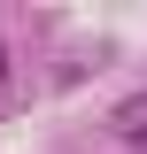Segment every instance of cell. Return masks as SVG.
Returning a JSON list of instances; mask_svg holds the SVG:
<instances>
[{
    "label": "cell",
    "mask_w": 147,
    "mask_h": 154,
    "mask_svg": "<svg viewBox=\"0 0 147 154\" xmlns=\"http://www.w3.org/2000/svg\"><path fill=\"white\" fill-rule=\"evenodd\" d=\"M0 85H8V54H0Z\"/></svg>",
    "instance_id": "1"
},
{
    "label": "cell",
    "mask_w": 147,
    "mask_h": 154,
    "mask_svg": "<svg viewBox=\"0 0 147 154\" xmlns=\"http://www.w3.org/2000/svg\"><path fill=\"white\" fill-rule=\"evenodd\" d=\"M132 139H147V131H132Z\"/></svg>",
    "instance_id": "2"
}]
</instances>
